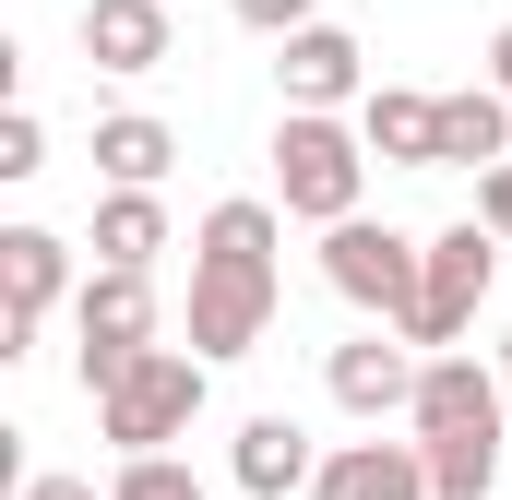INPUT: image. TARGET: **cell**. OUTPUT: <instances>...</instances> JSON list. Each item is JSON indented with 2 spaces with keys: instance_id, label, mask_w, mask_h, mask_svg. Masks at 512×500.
<instances>
[{
  "instance_id": "cell-19",
  "label": "cell",
  "mask_w": 512,
  "mask_h": 500,
  "mask_svg": "<svg viewBox=\"0 0 512 500\" xmlns=\"http://www.w3.org/2000/svg\"><path fill=\"white\" fill-rule=\"evenodd\" d=\"M48 167V120L36 108H0V179H36Z\"/></svg>"
},
{
  "instance_id": "cell-16",
  "label": "cell",
  "mask_w": 512,
  "mask_h": 500,
  "mask_svg": "<svg viewBox=\"0 0 512 500\" xmlns=\"http://www.w3.org/2000/svg\"><path fill=\"white\" fill-rule=\"evenodd\" d=\"M441 167H512V96L501 84H465V96H441Z\"/></svg>"
},
{
  "instance_id": "cell-1",
  "label": "cell",
  "mask_w": 512,
  "mask_h": 500,
  "mask_svg": "<svg viewBox=\"0 0 512 500\" xmlns=\"http://www.w3.org/2000/svg\"><path fill=\"white\" fill-rule=\"evenodd\" d=\"M274 298H286V262H274V203H215L203 239H191V358L227 370L274 334Z\"/></svg>"
},
{
  "instance_id": "cell-8",
  "label": "cell",
  "mask_w": 512,
  "mask_h": 500,
  "mask_svg": "<svg viewBox=\"0 0 512 500\" xmlns=\"http://www.w3.org/2000/svg\"><path fill=\"white\" fill-rule=\"evenodd\" d=\"M274 84H286L298 120H346V108H370V48L346 24H310V36L274 48Z\"/></svg>"
},
{
  "instance_id": "cell-18",
  "label": "cell",
  "mask_w": 512,
  "mask_h": 500,
  "mask_svg": "<svg viewBox=\"0 0 512 500\" xmlns=\"http://www.w3.org/2000/svg\"><path fill=\"white\" fill-rule=\"evenodd\" d=\"M108 500H215V489H203L179 453H143V465H120V477H108Z\"/></svg>"
},
{
  "instance_id": "cell-5",
  "label": "cell",
  "mask_w": 512,
  "mask_h": 500,
  "mask_svg": "<svg viewBox=\"0 0 512 500\" xmlns=\"http://www.w3.org/2000/svg\"><path fill=\"white\" fill-rule=\"evenodd\" d=\"M155 346V274H84V298H72V381L84 393H120L131 358Z\"/></svg>"
},
{
  "instance_id": "cell-21",
  "label": "cell",
  "mask_w": 512,
  "mask_h": 500,
  "mask_svg": "<svg viewBox=\"0 0 512 500\" xmlns=\"http://www.w3.org/2000/svg\"><path fill=\"white\" fill-rule=\"evenodd\" d=\"M477 227L512 250V167H489V179H477Z\"/></svg>"
},
{
  "instance_id": "cell-9",
  "label": "cell",
  "mask_w": 512,
  "mask_h": 500,
  "mask_svg": "<svg viewBox=\"0 0 512 500\" xmlns=\"http://www.w3.org/2000/svg\"><path fill=\"white\" fill-rule=\"evenodd\" d=\"M417 370H429V358H417L405 334H346V346L322 358V393H334L358 429H382V417H417Z\"/></svg>"
},
{
  "instance_id": "cell-20",
  "label": "cell",
  "mask_w": 512,
  "mask_h": 500,
  "mask_svg": "<svg viewBox=\"0 0 512 500\" xmlns=\"http://www.w3.org/2000/svg\"><path fill=\"white\" fill-rule=\"evenodd\" d=\"M227 12H239V24H251V36H274V48H286V36H310V24H322V0H227Z\"/></svg>"
},
{
  "instance_id": "cell-10",
  "label": "cell",
  "mask_w": 512,
  "mask_h": 500,
  "mask_svg": "<svg viewBox=\"0 0 512 500\" xmlns=\"http://www.w3.org/2000/svg\"><path fill=\"white\" fill-rule=\"evenodd\" d=\"M417 441H489V429H512V393H501V370L489 358H429L417 370V417H405Z\"/></svg>"
},
{
  "instance_id": "cell-2",
  "label": "cell",
  "mask_w": 512,
  "mask_h": 500,
  "mask_svg": "<svg viewBox=\"0 0 512 500\" xmlns=\"http://www.w3.org/2000/svg\"><path fill=\"white\" fill-rule=\"evenodd\" d=\"M274 203L298 215V227H346V215H370V143H358V120H274Z\"/></svg>"
},
{
  "instance_id": "cell-22",
  "label": "cell",
  "mask_w": 512,
  "mask_h": 500,
  "mask_svg": "<svg viewBox=\"0 0 512 500\" xmlns=\"http://www.w3.org/2000/svg\"><path fill=\"white\" fill-rule=\"evenodd\" d=\"M12 500H108V489H96V477H24Z\"/></svg>"
},
{
  "instance_id": "cell-6",
  "label": "cell",
  "mask_w": 512,
  "mask_h": 500,
  "mask_svg": "<svg viewBox=\"0 0 512 500\" xmlns=\"http://www.w3.org/2000/svg\"><path fill=\"white\" fill-rule=\"evenodd\" d=\"M489 274H501V239H489L477 215H453V227L429 239V286H417L405 346H417V358H453V346H465V322H477V298H489Z\"/></svg>"
},
{
  "instance_id": "cell-23",
  "label": "cell",
  "mask_w": 512,
  "mask_h": 500,
  "mask_svg": "<svg viewBox=\"0 0 512 500\" xmlns=\"http://www.w3.org/2000/svg\"><path fill=\"white\" fill-rule=\"evenodd\" d=\"M489 84H501V96H512V24H501V36H489Z\"/></svg>"
},
{
  "instance_id": "cell-17",
  "label": "cell",
  "mask_w": 512,
  "mask_h": 500,
  "mask_svg": "<svg viewBox=\"0 0 512 500\" xmlns=\"http://www.w3.org/2000/svg\"><path fill=\"white\" fill-rule=\"evenodd\" d=\"M155 250H167V203L155 191H108L96 203V262L108 274H155Z\"/></svg>"
},
{
  "instance_id": "cell-24",
  "label": "cell",
  "mask_w": 512,
  "mask_h": 500,
  "mask_svg": "<svg viewBox=\"0 0 512 500\" xmlns=\"http://www.w3.org/2000/svg\"><path fill=\"white\" fill-rule=\"evenodd\" d=\"M501 381H512V334H501Z\"/></svg>"
},
{
  "instance_id": "cell-26",
  "label": "cell",
  "mask_w": 512,
  "mask_h": 500,
  "mask_svg": "<svg viewBox=\"0 0 512 500\" xmlns=\"http://www.w3.org/2000/svg\"><path fill=\"white\" fill-rule=\"evenodd\" d=\"M501 393H512V381H501Z\"/></svg>"
},
{
  "instance_id": "cell-11",
  "label": "cell",
  "mask_w": 512,
  "mask_h": 500,
  "mask_svg": "<svg viewBox=\"0 0 512 500\" xmlns=\"http://www.w3.org/2000/svg\"><path fill=\"white\" fill-rule=\"evenodd\" d=\"M84 60L96 72H120V84H143V72H167L179 60V24H167V0H84Z\"/></svg>"
},
{
  "instance_id": "cell-7",
  "label": "cell",
  "mask_w": 512,
  "mask_h": 500,
  "mask_svg": "<svg viewBox=\"0 0 512 500\" xmlns=\"http://www.w3.org/2000/svg\"><path fill=\"white\" fill-rule=\"evenodd\" d=\"M60 298H84L72 286V239L60 227H0V358H36Z\"/></svg>"
},
{
  "instance_id": "cell-12",
  "label": "cell",
  "mask_w": 512,
  "mask_h": 500,
  "mask_svg": "<svg viewBox=\"0 0 512 500\" xmlns=\"http://www.w3.org/2000/svg\"><path fill=\"white\" fill-rule=\"evenodd\" d=\"M310 500H429V453L417 441H334L322 453V477H310Z\"/></svg>"
},
{
  "instance_id": "cell-15",
  "label": "cell",
  "mask_w": 512,
  "mask_h": 500,
  "mask_svg": "<svg viewBox=\"0 0 512 500\" xmlns=\"http://www.w3.org/2000/svg\"><path fill=\"white\" fill-rule=\"evenodd\" d=\"M167 167H179V131L155 120V108H108L96 120V179L108 191H155Z\"/></svg>"
},
{
  "instance_id": "cell-25",
  "label": "cell",
  "mask_w": 512,
  "mask_h": 500,
  "mask_svg": "<svg viewBox=\"0 0 512 500\" xmlns=\"http://www.w3.org/2000/svg\"><path fill=\"white\" fill-rule=\"evenodd\" d=\"M167 12H179V0H167Z\"/></svg>"
},
{
  "instance_id": "cell-14",
  "label": "cell",
  "mask_w": 512,
  "mask_h": 500,
  "mask_svg": "<svg viewBox=\"0 0 512 500\" xmlns=\"http://www.w3.org/2000/svg\"><path fill=\"white\" fill-rule=\"evenodd\" d=\"M358 143H370L382 167H441V96H417V84H370Z\"/></svg>"
},
{
  "instance_id": "cell-13",
  "label": "cell",
  "mask_w": 512,
  "mask_h": 500,
  "mask_svg": "<svg viewBox=\"0 0 512 500\" xmlns=\"http://www.w3.org/2000/svg\"><path fill=\"white\" fill-rule=\"evenodd\" d=\"M310 477H322V453H310L298 417H251L239 453H227V489L239 500H310Z\"/></svg>"
},
{
  "instance_id": "cell-4",
  "label": "cell",
  "mask_w": 512,
  "mask_h": 500,
  "mask_svg": "<svg viewBox=\"0 0 512 500\" xmlns=\"http://www.w3.org/2000/svg\"><path fill=\"white\" fill-rule=\"evenodd\" d=\"M322 286H334L346 310H370L382 334H405V322H417V286H429V239H405L382 215H346V227L322 239Z\"/></svg>"
},
{
  "instance_id": "cell-3",
  "label": "cell",
  "mask_w": 512,
  "mask_h": 500,
  "mask_svg": "<svg viewBox=\"0 0 512 500\" xmlns=\"http://www.w3.org/2000/svg\"><path fill=\"white\" fill-rule=\"evenodd\" d=\"M203 393H215V370H203L191 346H143L120 393H96V441H120V465H143V453H167V441H191V417H203Z\"/></svg>"
}]
</instances>
